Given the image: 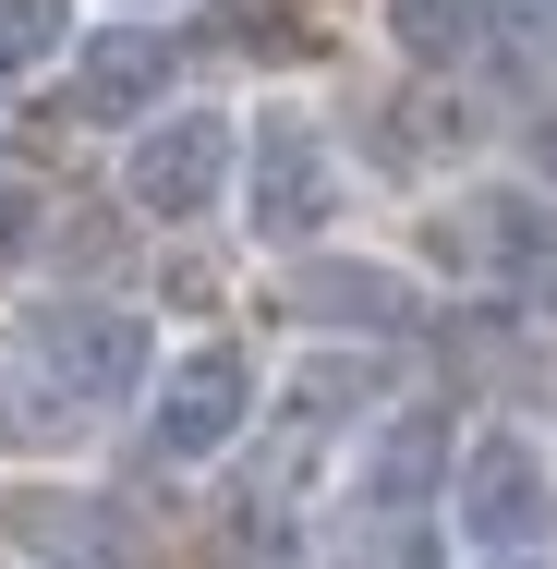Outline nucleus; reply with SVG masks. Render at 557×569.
Here are the masks:
<instances>
[{
  "instance_id": "8",
  "label": "nucleus",
  "mask_w": 557,
  "mask_h": 569,
  "mask_svg": "<svg viewBox=\"0 0 557 569\" xmlns=\"http://www.w3.org/2000/svg\"><path fill=\"white\" fill-rule=\"evenodd\" d=\"M448 485V425L437 412H388L376 449H364V521H412Z\"/></svg>"
},
{
  "instance_id": "5",
  "label": "nucleus",
  "mask_w": 557,
  "mask_h": 569,
  "mask_svg": "<svg viewBox=\"0 0 557 569\" xmlns=\"http://www.w3.org/2000/svg\"><path fill=\"white\" fill-rule=\"evenodd\" d=\"M133 207L146 219H207L219 207V182H230V121L219 110H182V121H158L146 146H133Z\"/></svg>"
},
{
  "instance_id": "7",
  "label": "nucleus",
  "mask_w": 557,
  "mask_h": 569,
  "mask_svg": "<svg viewBox=\"0 0 557 569\" xmlns=\"http://www.w3.org/2000/svg\"><path fill=\"white\" fill-rule=\"evenodd\" d=\"M158 86H170V24H110L73 61V121H133Z\"/></svg>"
},
{
  "instance_id": "4",
  "label": "nucleus",
  "mask_w": 557,
  "mask_h": 569,
  "mask_svg": "<svg viewBox=\"0 0 557 569\" xmlns=\"http://www.w3.org/2000/svg\"><path fill=\"white\" fill-rule=\"evenodd\" d=\"M242 412H255V376H242V351H182L170 376H158V412H146V449L158 460H219L242 437Z\"/></svg>"
},
{
  "instance_id": "1",
  "label": "nucleus",
  "mask_w": 557,
  "mask_h": 569,
  "mask_svg": "<svg viewBox=\"0 0 557 569\" xmlns=\"http://www.w3.org/2000/svg\"><path fill=\"white\" fill-rule=\"evenodd\" d=\"M242 207H255V242H316L339 219V158L316 121L267 110L255 121V146H242Z\"/></svg>"
},
{
  "instance_id": "12",
  "label": "nucleus",
  "mask_w": 557,
  "mask_h": 569,
  "mask_svg": "<svg viewBox=\"0 0 557 569\" xmlns=\"http://www.w3.org/2000/svg\"><path fill=\"white\" fill-rule=\"evenodd\" d=\"M388 37L412 61H473L485 49V0H388Z\"/></svg>"
},
{
  "instance_id": "11",
  "label": "nucleus",
  "mask_w": 557,
  "mask_h": 569,
  "mask_svg": "<svg viewBox=\"0 0 557 569\" xmlns=\"http://www.w3.org/2000/svg\"><path fill=\"white\" fill-rule=\"evenodd\" d=\"M291 316H328V328H412V279H400V267H304V279H291Z\"/></svg>"
},
{
  "instance_id": "6",
  "label": "nucleus",
  "mask_w": 557,
  "mask_h": 569,
  "mask_svg": "<svg viewBox=\"0 0 557 569\" xmlns=\"http://www.w3.org/2000/svg\"><path fill=\"white\" fill-rule=\"evenodd\" d=\"M12 533L49 569H158L121 497H12Z\"/></svg>"
},
{
  "instance_id": "3",
  "label": "nucleus",
  "mask_w": 557,
  "mask_h": 569,
  "mask_svg": "<svg viewBox=\"0 0 557 569\" xmlns=\"http://www.w3.org/2000/svg\"><path fill=\"white\" fill-rule=\"evenodd\" d=\"M448 509H460V533H473V546L521 558V546L557 521V472L534 460V437H473V449L448 460Z\"/></svg>"
},
{
  "instance_id": "10",
  "label": "nucleus",
  "mask_w": 557,
  "mask_h": 569,
  "mask_svg": "<svg viewBox=\"0 0 557 569\" xmlns=\"http://www.w3.org/2000/svg\"><path fill=\"white\" fill-rule=\"evenodd\" d=\"M86 412L49 388V363L24 351V328H0V460H24V449H61Z\"/></svg>"
},
{
  "instance_id": "15",
  "label": "nucleus",
  "mask_w": 557,
  "mask_h": 569,
  "mask_svg": "<svg viewBox=\"0 0 557 569\" xmlns=\"http://www.w3.org/2000/svg\"><path fill=\"white\" fill-rule=\"evenodd\" d=\"M37 230H49V207H37L24 182H0V267H24V254H37Z\"/></svg>"
},
{
  "instance_id": "2",
  "label": "nucleus",
  "mask_w": 557,
  "mask_h": 569,
  "mask_svg": "<svg viewBox=\"0 0 557 569\" xmlns=\"http://www.w3.org/2000/svg\"><path fill=\"white\" fill-rule=\"evenodd\" d=\"M24 351L49 363V388H61L73 412H110V400L146 388V316H133V303H49V316L24 328Z\"/></svg>"
},
{
  "instance_id": "16",
  "label": "nucleus",
  "mask_w": 557,
  "mask_h": 569,
  "mask_svg": "<svg viewBox=\"0 0 557 569\" xmlns=\"http://www.w3.org/2000/svg\"><path fill=\"white\" fill-rule=\"evenodd\" d=\"M497 569H534V558H497Z\"/></svg>"
},
{
  "instance_id": "14",
  "label": "nucleus",
  "mask_w": 557,
  "mask_h": 569,
  "mask_svg": "<svg viewBox=\"0 0 557 569\" xmlns=\"http://www.w3.org/2000/svg\"><path fill=\"white\" fill-rule=\"evenodd\" d=\"M339 569H437V533L425 521H376V533H351Z\"/></svg>"
},
{
  "instance_id": "9",
  "label": "nucleus",
  "mask_w": 557,
  "mask_h": 569,
  "mask_svg": "<svg viewBox=\"0 0 557 569\" xmlns=\"http://www.w3.org/2000/svg\"><path fill=\"white\" fill-rule=\"evenodd\" d=\"M473 219H485L473 254L509 279V303H521V316H557V219L546 207H473Z\"/></svg>"
},
{
  "instance_id": "13",
  "label": "nucleus",
  "mask_w": 557,
  "mask_h": 569,
  "mask_svg": "<svg viewBox=\"0 0 557 569\" xmlns=\"http://www.w3.org/2000/svg\"><path fill=\"white\" fill-rule=\"evenodd\" d=\"M73 37V0H0V73H37Z\"/></svg>"
}]
</instances>
